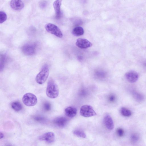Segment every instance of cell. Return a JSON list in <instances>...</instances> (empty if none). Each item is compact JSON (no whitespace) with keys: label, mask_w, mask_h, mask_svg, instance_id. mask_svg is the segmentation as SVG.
I'll use <instances>...</instances> for the list:
<instances>
[{"label":"cell","mask_w":146,"mask_h":146,"mask_svg":"<svg viewBox=\"0 0 146 146\" xmlns=\"http://www.w3.org/2000/svg\"><path fill=\"white\" fill-rule=\"evenodd\" d=\"M59 88L58 86L54 80H49L47 83L46 90L47 96L51 98H55L59 94Z\"/></svg>","instance_id":"obj_1"},{"label":"cell","mask_w":146,"mask_h":146,"mask_svg":"<svg viewBox=\"0 0 146 146\" xmlns=\"http://www.w3.org/2000/svg\"><path fill=\"white\" fill-rule=\"evenodd\" d=\"M49 74V69L47 64L44 65L41 70L37 75L35 78L36 82L42 84L44 83L47 80Z\"/></svg>","instance_id":"obj_2"},{"label":"cell","mask_w":146,"mask_h":146,"mask_svg":"<svg viewBox=\"0 0 146 146\" xmlns=\"http://www.w3.org/2000/svg\"><path fill=\"white\" fill-rule=\"evenodd\" d=\"M23 103L28 106H33L35 105L37 102L36 96L33 93H28L25 94L22 98Z\"/></svg>","instance_id":"obj_3"},{"label":"cell","mask_w":146,"mask_h":146,"mask_svg":"<svg viewBox=\"0 0 146 146\" xmlns=\"http://www.w3.org/2000/svg\"><path fill=\"white\" fill-rule=\"evenodd\" d=\"M45 27L48 32L58 37H62L63 34L61 31L56 25L51 23H48L45 25Z\"/></svg>","instance_id":"obj_4"},{"label":"cell","mask_w":146,"mask_h":146,"mask_svg":"<svg viewBox=\"0 0 146 146\" xmlns=\"http://www.w3.org/2000/svg\"><path fill=\"white\" fill-rule=\"evenodd\" d=\"M80 113L82 116L85 117H89L96 115L92 107L88 105L82 106L80 109Z\"/></svg>","instance_id":"obj_5"},{"label":"cell","mask_w":146,"mask_h":146,"mask_svg":"<svg viewBox=\"0 0 146 146\" xmlns=\"http://www.w3.org/2000/svg\"><path fill=\"white\" fill-rule=\"evenodd\" d=\"M36 45L34 44H28L23 45L22 48L23 53L27 55H32L36 51Z\"/></svg>","instance_id":"obj_6"},{"label":"cell","mask_w":146,"mask_h":146,"mask_svg":"<svg viewBox=\"0 0 146 146\" xmlns=\"http://www.w3.org/2000/svg\"><path fill=\"white\" fill-rule=\"evenodd\" d=\"M76 44L78 47L81 49H85L91 46L92 44L87 39L83 38L77 39Z\"/></svg>","instance_id":"obj_7"},{"label":"cell","mask_w":146,"mask_h":146,"mask_svg":"<svg viewBox=\"0 0 146 146\" xmlns=\"http://www.w3.org/2000/svg\"><path fill=\"white\" fill-rule=\"evenodd\" d=\"M38 139L40 140L45 141L49 143H51L54 141L55 135L53 132H49L40 136Z\"/></svg>","instance_id":"obj_8"},{"label":"cell","mask_w":146,"mask_h":146,"mask_svg":"<svg viewBox=\"0 0 146 146\" xmlns=\"http://www.w3.org/2000/svg\"><path fill=\"white\" fill-rule=\"evenodd\" d=\"M10 5L12 9L16 11L21 10L24 7V4L21 0H11Z\"/></svg>","instance_id":"obj_9"},{"label":"cell","mask_w":146,"mask_h":146,"mask_svg":"<svg viewBox=\"0 0 146 146\" xmlns=\"http://www.w3.org/2000/svg\"><path fill=\"white\" fill-rule=\"evenodd\" d=\"M125 78L128 81L131 83L136 82L138 78V75L135 71H131L127 72L125 75Z\"/></svg>","instance_id":"obj_10"},{"label":"cell","mask_w":146,"mask_h":146,"mask_svg":"<svg viewBox=\"0 0 146 146\" xmlns=\"http://www.w3.org/2000/svg\"><path fill=\"white\" fill-rule=\"evenodd\" d=\"M67 119L64 117H57L53 121L54 124L60 128H62L65 127L67 124Z\"/></svg>","instance_id":"obj_11"},{"label":"cell","mask_w":146,"mask_h":146,"mask_svg":"<svg viewBox=\"0 0 146 146\" xmlns=\"http://www.w3.org/2000/svg\"><path fill=\"white\" fill-rule=\"evenodd\" d=\"M62 0H56L53 3V6L55 12L56 17L57 19L59 18L61 16L60 6Z\"/></svg>","instance_id":"obj_12"},{"label":"cell","mask_w":146,"mask_h":146,"mask_svg":"<svg viewBox=\"0 0 146 146\" xmlns=\"http://www.w3.org/2000/svg\"><path fill=\"white\" fill-rule=\"evenodd\" d=\"M104 122L105 126L108 129L111 130L113 129L114 126L113 122L110 115H107L104 117Z\"/></svg>","instance_id":"obj_13"},{"label":"cell","mask_w":146,"mask_h":146,"mask_svg":"<svg viewBox=\"0 0 146 146\" xmlns=\"http://www.w3.org/2000/svg\"><path fill=\"white\" fill-rule=\"evenodd\" d=\"M65 112L66 115L68 117L72 118L76 115L77 110L74 107L69 106L65 109Z\"/></svg>","instance_id":"obj_14"},{"label":"cell","mask_w":146,"mask_h":146,"mask_svg":"<svg viewBox=\"0 0 146 146\" xmlns=\"http://www.w3.org/2000/svg\"><path fill=\"white\" fill-rule=\"evenodd\" d=\"M11 107L15 111H19L23 109L21 104L19 101H15L12 102L11 104Z\"/></svg>","instance_id":"obj_15"},{"label":"cell","mask_w":146,"mask_h":146,"mask_svg":"<svg viewBox=\"0 0 146 146\" xmlns=\"http://www.w3.org/2000/svg\"><path fill=\"white\" fill-rule=\"evenodd\" d=\"M84 31L83 29L81 27H77L74 28L72 31V33L74 36H78L83 35Z\"/></svg>","instance_id":"obj_16"},{"label":"cell","mask_w":146,"mask_h":146,"mask_svg":"<svg viewBox=\"0 0 146 146\" xmlns=\"http://www.w3.org/2000/svg\"><path fill=\"white\" fill-rule=\"evenodd\" d=\"M132 95L135 100L138 102H141L144 99V97L143 95L136 92H133Z\"/></svg>","instance_id":"obj_17"},{"label":"cell","mask_w":146,"mask_h":146,"mask_svg":"<svg viewBox=\"0 0 146 146\" xmlns=\"http://www.w3.org/2000/svg\"><path fill=\"white\" fill-rule=\"evenodd\" d=\"M120 112L121 114L125 117H129L132 114L130 110L125 107L121 108Z\"/></svg>","instance_id":"obj_18"},{"label":"cell","mask_w":146,"mask_h":146,"mask_svg":"<svg viewBox=\"0 0 146 146\" xmlns=\"http://www.w3.org/2000/svg\"><path fill=\"white\" fill-rule=\"evenodd\" d=\"M74 134L78 137L85 138L86 135L85 133L82 130L77 129L74 130L73 132Z\"/></svg>","instance_id":"obj_19"},{"label":"cell","mask_w":146,"mask_h":146,"mask_svg":"<svg viewBox=\"0 0 146 146\" xmlns=\"http://www.w3.org/2000/svg\"><path fill=\"white\" fill-rule=\"evenodd\" d=\"M6 56L4 54L1 55L0 62V69L1 71L4 68L6 61Z\"/></svg>","instance_id":"obj_20"},{"label":"cell","mask_w":146,"mask_h":146,"mask_svg":"<svg viewBox=\"0 0 146 146\" xmlns=\"http://www.w3.org/2000/svg\"><path fill=\"white\" fill-rule=\"evenodd\" d=\"M7 18L6 13L3 11L0 12V23L1 24L5 21Z\"/></svg>","instance_id":"obj_21"},{"label":"cell","mask_w":146,"mask_h":146,"mask_svg":"<svg viewBox=\"0 0 146 146\" xmlns=\"http://www.w3.org/2000/svg\"><path fill=\"white\" fill-rule=\"evenodd\" d=\"M139 137L136 133H133L131 135L130 137V140L133 143H137L139 140Z\"/></svg>","instance_id":"obj_22"},{"label":"cell","mask_w":146,"mask_h":146,"mask_svg":"<svg viewBox=\"0 0 146 146\" xmlns=\"http://www.w3.org/2000/svg\"><path fill=\"white\" fill-rule=\"evenodd\" d=\"M43 107L44 110L49 111L51 109V105L48 102H45L43 104Z\"/></svg>","instance_id":"obj_23"},{"label":"cell","mask_w":146,"mask_h":146,"mask_svg":"<svg viewBox=\"0 0 146 146\" xmlns=\"http://www.w3.org/2000/svg\"><path fill=\"white\" fill-rule=\"evenodd\" d=\"M116 132L118 135L120 137L123 136L124 133V130L122 128H121L117 129L116 130Z\"/></svg>","instance_id":"obj_24"},{"label":"cell","mask_w":146,"mask_h":146,"mask_svg":"<svg viewBox=\"0 0 146 146\" xmlns=\"http://www.w3.org/2000/svg\"><path fill=\"white\" fill-rule=\"evenodd\" d=\"M39 5L41 8L44 9L47 5V2L45 1H42L40 3Z\"/></svg>","instance_id":"obj_25"},{"label":"cell","mask_w":146,"mask_h":146,"mask_svg":"<svg viewBox=\"0 0 146 146\" xmlns=\"http://www.w3.org/2000/svg\"><path fill=\"white\" fill-rule=\"evenodd\" d=\"M115 96L113 94L110 95L108 97V100L110 102H114L115 100Z\"/></svg>","instance_id":"obj_26"},{"label":"cell","mask_w":146,"mask_h":146,"mask_svg":"<svg viewBox=\"0 0 146 146\" xmlns=\"http://www.w3.org/2000/svg\"><path fill=\"white\" fill-rule=\"evenodd\" d=\"M34 119L36 120L37 121H41L44 120L43 118L39 116H36L34 118Z\"/></svg>","instance_id":"obj_27"},{"label":"cell","mask_w":146,"mask_h":146,"mask_svg":"<svg viewBox=\"0 0 146 146\" xmlns=\"http://www.w3.org/2000/svg\"><path fill=\"white\" fill-rule=\"evenodd\" d=\"M0 139L3 138L4 136L3 134L1 132H0Z\"/></svg>","instance_id":"obj_28"}]
</instances>
